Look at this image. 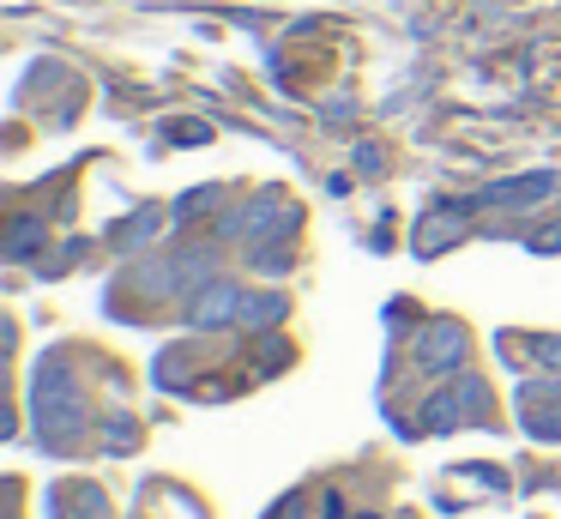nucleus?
Here are the masks:
<instances>
[{"mask_svg":"<svg viewBox=\"0 0 561 519\" xmlns=\"http://www.w3.org/2000/svg\"><path fill=\"white\" fill-rule=\"evenodd\" d=\"M31 410H37V435L49 447H73L79 435H85L91 410H85V393H79L73 369H67L61 357H49L37 369V381H31Z\"/></svg>","mask_w":561,"mask_h":519,"instance_id":"f257e3e1","label":"nucleus"},{"mask_svg":"<svg viewBox=\"0 0 561 519\" xmlns=\"http://www.w3.org/2000/svg\"><path fill=\"white\" fill-rule=\"evenodd\" d=\"M296 224H302V212H296V205L284 200L278 188H272V193H260L248 212H230V217H224L218 236H242L248 248H266V241H284Z\"/></svg>","mask_w":561,"mask_h":519,"instance_id":"f03ea898","label":"nucleus"},{"mask_svg":"<svg viewBox=\"0 0 561 519\" xmlns=\"http://www.w3.org/2000/svg\"><path fill=\"white\" fill-rule=\"evenodd\" d=\"M411 357H416V369H428V374H459L465 357H471V332H465L459 320H428L423 332L411 338Z\"/></svg>","mask_w":561,"mask_h":519,"instance_id":"7ed1b4c3","label":"nucleus"},{"mask_svg":"<svg viewBox=\"0 0 561 519\" xmlns=\"http://www.w3.org/2000/svg\"><path fill=\"white\" fill-rule=\"evenodd\" d=\"M242 320V290L230 284V278H211V284H199L194 296H187V326L194 332H218V326Z\"/></svg>","mask_w":561,"mask_h":519,"instance_id":"20e7f679","label":"nucleus"},{"mask_svg":"<svg viewBox=\"0 0 561 519\" xmlns=\"http://www.w3.org/2000/svg\"><path fill=\"white\" fill-rule=\"evenodd\" d=\"M471 212H477V200H440V205H428V217L416 224L411 248L423 253V260H428V253H447L453 241L465 236V217H471Z\"/></svg>","mask_w":561,"mask_h":519,"instance_id":"39448f33","label":"nucleus"},{"mask_svg":"<svg viewBox=\"0 0 561 519\" xmlns=\"http://www.w3.org/2000/svg\"><path fill=\"white\" fill-rule=\"evenodd\" d=\"M519 422H525V435L531 441H561V386H549V381H525L519 386Z\"/></svg>","mask_w":561,"mask_h":519,"instance_id":"423d86ee","label":"nucleus"},{"mask_svg":"<svg viewBox=\"0 0 561 519\" xmlns=\"http://www.w3.org/2000/svg\"><path fill=\"white\" fill-rule=\"evenodd\" d=\"M556 193V176L549 169H531V176H507V181H489L483 193H477V205H537Z\"/></svg>","mask_w":561,"mask_h":519,"instance_id":"0eeeda50","label":"nucleus"},{"mask_svg":"<svg viewBox=\"0 0 561 519\" xmlns=\"http://www.w3.org/2000/svg\"><path fill=\"white\" fill-rule=\"evenodd\" d=\"M43 241H49V224H43V217H31V212L13 217V229H7V260H31Z\"/></svg>","mask_w":561,"mask_h":519,"instance_id":"6e6552de","label":"nucleus"},{"mask_svg":"<svg viewBox=\"0 0 561 519\" xmlns=\"http://www.w3.org/2000/svg\"><path fill=\"white\" fill-rule=\"evenodd\" d=\"M284 314H290V302H284L278 290H266V296H242V326H254V332H266V326H278Z\"/></svg>","mask_w":561,"mask_h":519,"instance_id":"1a4fd4ad","label":"nucleus"},{"mask_svg":"<svg viewBox=\"0 0 561 519\" xmlns=\"http://www.w3.org/2000/svg\"><path fill=\"white\" fill-rule=\"evenodd\" d=\"M158 224H163L158 212H139V217H127V224L115 229V241H122V248H139V241H151V236H158Z\"/></svg>","mask_w":561,"mask_h":519,"instance_id":"9d476101","label":"nucleus"},{"mask_svg":"<svg viewBox=\"0 0 561 519\" xmlns=\"http://www.w3.org/2000/svg\"><path fill=\"white\" fill-rule=\"evenodd\" d=\"M525 350H531V362H537V369L561 374V338H556V332H537V338H531V345H525Z\"/></svg>","mask_w":561,"mask_h":519,"instance_id":"9b49d317","label":"nucleus"},{"mask_svg":"<svg viewBox=\"0 0 561 519\" xmlns=\"http://www.w3.org/2000/svg\"><path fill=\"white\" fill-rule=\"evenodd\" d=\"M103 514H110V507H103V495L91 489V483H79V489H73V519H103Z\"/></svg>","mask_w":561,"mask_h":519,"instance_id":"f8f14e48","label":"nucleus"},{"mask_svg":"<svg viewBox=\"0 0 561 519\" xmlns=\"http://www.w3.org/2000/svg\"><path fill=\"white\" fill-rule=\"evenodd\" d=\"M134 441H139V422L127 417V410H115V417H110V447L122 453V447H134Z\"/></svg>","mask_w":561,"mask_h":519,"instance_id":"ddd939ff","label":"nucleus"},{"mask_svg":"<svg viewBox=\"0 0 561 519\" xmlns=\"http://www.w3.org/2000/svg\"><path fill=\"white\" fill-rule=\"evenodd\" d=\"M254 266L260 272H290V253H284L278 241H266V248H254Z\"/></svg>","mask_w":561,"mask_h":519,"instance_id":"4468645a","label":"nucleus"},{"mask_svg":"<svg viewBox=\"0 0 561 519\" xmlns=\"http://www.w3.org/2000/svg\"><path fill=\"white\" fill-rule=\"evenodd\" d=\"M158 386H182V350H163L158 357Z\"/></svg>","mask_w":561,"mask_h":519,"instance_id":"2eb2a0df","label":"nucleus"},{"mask_svg":"<svg viewBox=\"0 0 561 519\" xmlns=\"http://www.w3.org/2000/svg\"><path fill=\"white\" fill-rule=\"evenodd\" d=\"M211 200H218V188H199V193H182V200H175V212H182V217H194V212H206Z\"/></svg>","mask_w":561,"mask_h":519,"instance_id":"dca6fc26","label":"nucleus"},{"mask_svg":"<svg viewBox=\"0 0 561 519\" xmlns=\"http://www.w3.org/2000/svg\"><path fill=\"white\" fill-rule=\"evenodd\" d=\"M266 519H302V495H296V489H290V495H278V501L266 507Z\"/></svg>","mask_w":561,"mask_h":519,"instance_id":"f3484780","label":"nucleus"},{"mask_svg":"<svg viewBox=\"0 0 561 519\" xmlns=\"http://www.w3.org/2000/svg\"><path fill=\"white\" fill-rule=\"evenodd\" d=\"M531 253H561V224L543 229V236H531Z\"/></svg>","mask_w":561,"mask_h":519,"instance_id":"a211bd4d","label":"nucleus"},{"mask_svg":"<svg viewBox=\"0 0 561 519\" xmlns=\"http://www.w3.org/2000/svg\"><path fill=\"white\" fill-rule=\"evenodd\" d=\"M284 357H290V350H284V345H278V338H266V345H260V362H266V369H278V362H284Z\"/></svg>","mask_w":561,"mask_h":519,"instance_id":"6ab92c4d","label":"nucleus"},{"mask_svg":"<svg viewBox=\"0 0 561 519\" xmlns=\"http://www.w3.org/2000/svg\"><path fill=\"white\" fill-rule=\"evenodd\" d=\"M356 169H380V145H356Z\"/></svg>","mask_w":561,"mask_h":519,"instance_id":"aec40b11","label":"nucleus"},{"mask_svg":"<svg viewBox=\"0 0 561 519\" xmlns=\"http://www.w3.org/2000/svg\"><path fill=\"white\" fill-rule=\"evenodd\" d=\"M175 139H182V145L194 139V145H199V139H206V127H199V121H182V127H175Z\"/></svg>","mask_w":561,"mask_h":519,"instance_id":"412c9836","label":"nucleus"}]
</instances>
